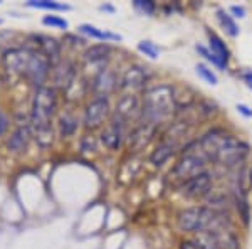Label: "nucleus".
<instances>
[{
  "label": "nucleus",
  "mask_w": 252,
  "mask_h": 249,
  "mask_svg": "<svg viewBox=\"0 0 252 249\" xmlns=\"http://www.w3.org/2000/svg\"><path fill=\"white\" fill-rule=\"evenodd\" d=\"M197 140L207 160L225 170H235L244 165L251 155V145L223 126H212Z\"/></svg>",
  "instance_id": "f257e3e1"
},
{
  "label": "nucleus",
  "mask_w": 252,
  "mask_h": 249,
  "mask_svg": "<svg viewBox=\"0 0 252 249\" xmlns=\"http://www.w3.org/2000/svg\"><path fill=\"white\" fill-rule=\"evenodd\" d=\"M177 227L185 234H202L222 229H234V222L227 212L215 211L209 206H192L177 214Z\"/></svg>",
  "instance_id": "f03ea898"
},
{
  "label": "nucleus",
  "mask_w": 252,
  "mask_h": 249,
  "mask_svg": "<svg viewBox=\"0 0 252 249\" xmlns=\"http://www.w3.org/2000/svg\"><path fill=\"white\" fill-rule=\"evenodd\" d=\"M177 113L172 84H155L145 89L141 98V120L145 123L160 126L172 120Z\"/></svg>",
  "instance_id": "7ed1b4c3"
},
{
  "label": "nucleus",
  "mask_w": 252,
  "mask_h": 249,
  "mask_svg": "<svg viewBox=\"0 0 252 249\" xmlns=\"http://www.w3.org/2000/svg\"><path fill=\"white\" fill-rule=\"evenodd\" d=\"M209 163L210 162L207 160V157L198 146V140H189L182 146L180 158L175 162L170 175H173V178H177L178 183H182L195 175L205 172Z\"/></svg>",
  "instance_id": "20e7f679"
},
{
  "label": "nucleus",
  "mask_w": 252,
  "mask_h": 249,
  "mask_svg": "<svg viewBox=\"0 0 252 249\" xmlns=\"http://www.w3.org/2000/svg\"><path fill=\"white\" fill-rule=\"evenodd\" d=\"M58 108V95L54 88L40 86L35 89L34 98H32V113L31 121L35 128H44L51 126V118Z\"/></svg>",
  "instance_id": "39448f33"
},
{
  "label": "nucleus",
  "mask_w": 252,
  "mask_h": 249,
  "mask_svg": "<svg viewBox=\"0 0 252 249\" xmlns=\"http://www.w3.org/2000/svg\"><path fill=\"white\" fill-rule=\"evenodd\" d=\"M178 190L187 199H193V201L205 199L214 190V174L205 170V172L195 175L189 180L178 183Z\"/></svg>",
  "instance_id": "423d86ee"
},
{
  "label": "nucleus",
  "mask_w": 252,
  "mask_h": 249,
  "mask_svg": "<svg viewBox=\"0 0 252 249\" xmlns=\"http://www.w3.org/2000/svg\"><path fill=\"white\" fill-rule=\"evenodd\" d=\"M111 120L118 121L121 125H128L131 121H140L141 120V100L133 93L123 95L118 100L111 113Z\"/></svg>",
  "instance_id": "0eeeda50"
},
{
  "label": "nucleus",
  "mask_w": 252,
  "mask_h": 249,
  "mask_svg": "<svg viewBox=\"0 0 252 249\" xmlns=\"http://www.w3.org/2000/svg\"><path fill=\"white\" fill-rule=\"evenodd\" d=\"M31 58V49L26 47H10L3 52L2 56V64L5 72L10 77H19L26 76L27 64H29Z\"/></svg>",
  "instance_id": "6e6552de"
},
{
  "label": "nucleus",
  "mask_w": 252,
  "mask_h": 249,
  "mask_svg": "<svg viewBox=\"0 0 252 249\" xmlns=\"http://www.w3.org/2000/svg\"><path fill=\"white\" fill-rule=\"evenodd\" d=\"M109 116V98L94 96L84 108L83 123L88 130H94L103 125V121Z\"/></svg>",
  "instance_id": "1a4fd4ad"
},
{
  "label": "nucleus",
  "mask_w": 252,
  "mask_h": 249,
  "mask_svg": "<svg viewBox=\"0 0 252 249\" xmlns=\"http://www.w3.org/2000/svg\"><path fill=\"white\" fill-rule=\"evenodd\" d=\"M51 66H52L51 61H49L39 49H31V58H29V64H27L26 77L32 84L40 88L44 81L47 79Z\"/></svg>",
  "instance_id": "9d476101"
},
{
  "label": "nucleus",
  "mask_w": 252,
  "mask_h": 249,
  "mask_svg": "<svg viewBox=\"0 0 252 249\" xmlns=\"http://www.w3.org/2000/svg\"><path fill=\"white\" fill-rule=\"evenodd\" d=\"M158 126L145 123V121H138V125L129 132L128 135V148L131 152H140L148 146L150 142L153 140V137L157 135Z\"/></svg>",
  "instance_id": "9b49d317"
},
{
  "label": "nucleus",
  "mask_w": 252,
  "mask_h": 249,
  "mask_svg": "<svg viewBox=\"0 0 252 249\" xmlns=\"http://www.w3.org/2000/svg\"><path fill=\"white\" fill-rule=\"evenodd\" d=\"M152 76L153 72L150 71V68L141 66V64L129 66L121 77V88L126 91H136V89L145 88V84L152 79Z\"/></svg>",
  "instance_id": "f8f14e48"
},
{
  "label": "nucleus",
  "mask_w": 252,
  "mask_h": 249,
  "mask_svg": "<svg viewBox=\"0 0 252 249\" xmlns=\"http://www.w3.org/2000/svg\"><path fill=\"white\" fill-rule=\"evenodd\" d=\"M91 83L96 96H109L118 88V76L111 68H104L93 77Z\"/></svg>",
  "instance_id": "ddd939ff"
},
{
  "label": "nucleus",
  "mask_w": 252,
  "mask_h": 249,
  "mask_svg": "<svg viewBox=\"0 0 252 249\" xmlns=\"http://www.w3.org/2000/svg\"><path fill=\"white\" fill-rule=\"evenodd\" d=\"M172 89H173V101L177 111L190 109L192 106H197L198 100H200V95L192 86H189V84H173Z\"/></svg>",
  "instance_id": "4468645a"
},
{
  "label": "nucleus",
  "mask_w": 252,
  "mask_h": 249,
  "mask_svg": "<svg viewBox=\"0 0 252 249\" xmlns=\"http://www.w3.org/2000/svg\"><path fill=\"white\" fill-rule=\"evenodd\" d=\"M125 125L118 123V121L109 118V123L104 126V130L101 132V143L106 146L111 152H116L125 140Z\"/></svg>",
  "instance_id": "2eb2a0df"
},
{
  "label": "nucleus",
  "mask_w": 252,
  "mask_h": 249,
  "mask_svg": "<svg viewBox=\"0 0 252 249\" xmlns=\"http://www.w3.org/2000/svg\"><path fill=\"white\" fill-rule=\"evenodd\" d=\"M109 54H111V47L108 44H94V46L88 47L86 52H84V63L88 66L96 69V74L101 71V69L108 68V61H109Z\"/></svg>",
  "instance_id": "dca6fc26"
},
{
  "label": "nucleus",
  "mask_w": 252,
  "mask_h": 249,
  "mask_svg": "<svg viewBox=\"0 0 252 249\" xmlns=\"http://www.w3.org/2000/svg\"><path fill=\"white\" fill-rule=\"evenodd\" d=\"M207 40H209L207 47L210 49V52H212L215 58L220 61L223 66L229 68L230 58H232V52H230L229 46L223 42V39L217 34V32H214V31L209 29V31H207Z\"/></svg>",
  "instance_id": "f3484780"
},
{
  "label": "nucleus",
  "mask_w": 252,
  "mask_h": 249,
  "mask_svg": "<svg viewBox=\"0 0 252 249\" xmlns=\"http://www.w3.org/2000/svg\"><path fill=\"white\" fill-rule=\"evenodd\" d=\"M78 79V68L72 61L61 63L54 72V83L61 89H69Z\"/></svg>",
  "instance_id": "a211bd4d"
},
{
  "label": "nucleus",
  "mask_w": 252,
  "mask_h": 249,
  "mask_svg": "<svg viewBox=\"0 0 252 249\" xmlns=\"http://www.w3.org/2000/svg\"><path fill=\"white\" fill-rule=\"evenodd\" d=\"M178 150L180 148H178L175 143H172V142L165 140V138H160V142L157 143L155 150H153L152 155H150V163H152L153 167H163L165 163L178 152Z\"/></svg>",
  "instance_id": "6ab92c4d"
},
{
  "label": "nucleus",
  "mask_w": 252,
  "mask_h": 249,
  "mask_svg": "<svg viewBox=\"0 0 252 249\" xmlns=\"http://www.w3.org/2000/svg\"><path fill=\"white\" fill-rule=\"evenodd\" d=\"M234 185L232 192H237L241 195H249L252 190V165L244 163V165L235 169V177H234Z\"/></svg>",
  "instance_id": "aec40b11"
},
{
  "label": "nucleus",
  "mask_w": 252,
  "mask_h": 249,
  "mask_svg": "<svg viewBox=\"0 0 252 249\" xmlns=\"http://www.w3.org/2000/svg\"><path fill=\"white\" fill-rule=\"evenodd\" d=\"M35 40L39 44V51L51 61L52 66H56L61 61V44L49 36H35Z\"/></svg>",
  "instance_id": "412c9836"
},
{
  "label": "nucleus",
  "mask_w": 252,
  "mask_h": 249,
  "mask_svg": "<svg viewBox=\"0 0 252 249\" xmlns=\"http://www.w3.org/2000/svg\"><path fill=\"white\" fill-rule=\"evenodd\" d=\"M219 249H241V239L234 229H222L212 232Z\"/></svg>",
  "instance_id": "4be33fe9"
},
{
  "label": "nucleus",
  "mask_w": 252,
  "mask_h": 249,
  "mask_svg": "<svg viewBox=\"0 0 252 249\" xmlns=\"http://www.w3.org/2000/svg\"><path fill=\"white\" fill-rule=\"evenodd\" d=\"M215 19H217V24L220 26V29L225 32L229 37H237V36L241 34L239 24L235 22V19L225 9H217V10H215Z\"/></svg>",
  "instance_id": "5701e85b"
},
{
  "label": "nucleus",
  "mask_w": 252,
  "mask_h": 249,
  "mask_svg": "<svg viewBox=\"0 0 252 249\" xmlns=\"http://www.w3.org/2000/svg\"><path fill=\"white\" fill-rule=\"evenodd\" d=\"M31 140V128L29 126H19L14 133H12L10 140H9V150L12 152H24L29 145Z\"/></svg>",
  "instance_id": "b1692460"
},
{
  "label": "nucleus",
  "mask_w": 252,
  "mask_h": 249,
  "mask_svg": "<svg viewBox=\"0 0 252 249\" xmlns=\"http://www.w3.org/2000/svg\"><path fill=\"white\" fill-rule=\"evenodd\" d=\"M78 31L81 32V34L88 36V37L97 39V40H104V42H108V40H121L120 34H113V32L97 29L96 26H91V24H83V26H79Z\"/></svg>",
  "instance_id": "393cba45"
},
{
  "label": "nucleus",
  "mask_w": 252,
  "mask_h": 249,
  "mask_svg": "<svg viewBox=\"0 0 252 249\" xmlns=\"http://www.w3.org/2000/svg\"><path fill=\"white\" fill-rule=\"evenodd\" d=\"M78 130V118L72 115L71 111H66L59 116V133L63 138L72 137Z\"/></svg>",
  "instance_id": "a878e982"
},
{
  "label": "nucleus",
  "mask_w": 252,
  "mask_h": 249,
  "mask_svg": "<svg viewBox=\"0 0 252 249\" xmlns=\"http://www.w3.org/2000/svg\"><path fill=\"white\" fill-rule=\"evenodd\" d=\"M195 72H197V76L200 77L202 81H205V83L210 84V86H217V84H219L217 74H215L212 66H209L207 63H197V64H195Z\"/></svg>",
  "instance_id": "bb28decb"
},
{
  "label": "nucleus",
  "mask_w": 252,
  "mask_h": 249,
  "mask_svg": "<svg viewBox=\"0 0 252 249\" xmlns=\"http://www.w3.org/2000/svg\"><path fill=\"white\" fill-rule=\"evenodd\" d=\"M195 51H197V54H198V56H202V58H204V59L207 61V64H209V66L217 68L219 71H225V69H227V68L220 63V61H219V59L212 54V52H210V49L207 47V46H204V44H195Z\"/></svg>",
  "instance_id": "cd10ccee"
},
{
  "label": "nucleus",
  "mask_w": 252,
  "mask_h": 249,
  "mask_svg": "<svg viewBox=\"0 0 252 249\" xmlns=\"http://www.w3.org/2000/svg\"><path fill=\"white\" fill-rule=\"evenodd\" d=\"M197 111L200 113L204 118H214L219 113V106L215 101L212 100H207V98H200L197 103Z\"/></svg>",
  "instance_id": "c85d7f7f"
},
{
  "label": "nucleus",
  "mask_w": 252,
  "mask_h": 249,
  "mask_svg": "<svg viewBox=\"0 0 252 249\" xmlns=\"http://www.w3.org/2000/svg\"><path fill=\"white\" fill-rule=\"evenodd\" d=\"M138 51L143 52L145 56H148L150 59H158L161 52L160 47H158L155 42H152V40H141V42L138 44Z\"/></svg>",
  "instance_id": "c756f323"
},
{
  "label": "nucleus",
  "mask_w": 252,
  "mask_h": 249,
  "mask_svg": "<svg viewBox=\"0 0 252 249\" xmlns=\"http://www.w3.org/2000/svg\"><path fill=\"white\" fill-rule=\"evenodd\" d=\"M27 5L37 7V9H46V10H69V5L59 2H49V0H37V2H29Z\"/></svg>",
  "instance_id": "7c9ffc66"
},
{
  "label": "nucleus",
  "mask_w": 252,
  "mask_h": 249,
  "mask_svg": "<svg viewBox=\"0 0 252 249\" xmlns=\"http://www.w3.org/2000/svg\"><path fill=\"white\" fill-rule=\"evenodd\" d=\"M133 5H135L136 10H140L145 15H153L157 12V3L152 2V0H135Z\"/></svg>",
  "instance_id": "2f4dec72"
},
{
  "label": "nucleus",
  "mask_w": 252,
  "mask_h": 249,
  "mask_svg": "<svg viewBox=\"0 0 252 249\" xmlns=\"http://www.w3.org/2000/svg\"><path fill=\"white\" fill-rule=\"evenodd\" d=\"M42 22L46 26H51V27H58V29H67L69 24L67 20H64L63 17H58V15H46L42 19Z\"/></svg>",
  "instance_id": "473e14b6"
},
{
  "label": "nucleus",
  "mask_w": 252,
  "mask_h": 249,
  "mask_svg": "<svg viewBox=\"0 0 252 249\" xmlns=\"http://www.w3.org/2000/svg\"><path fill=\"white\" fill-rule=\"evenodd\" d=\"M93 150H96V140L93 135H86V137H83V140H81V152H93Z\"/></svg>",
  "instance_id": "72a5a7b5"
},
{
  "label": "nucleus",
  "mask_w": 252,
  "mask_h": 249,
  "mask_svg": "<svg viewBox=\"0 0 252 249\" xmlns=\"http://www.w3.org/2000/svg\"><path fill=\"white\" fill-rule=\"evenodd\" d=\"M229 14L232 15L234 19H244L247 15V10L244 5H230L229 7Z\"/></svg>",
  "instance_id": "f704fd0d"
},
{
  "label": "nucleus",
  "mask_w": 252,
  "mask_h": 249,
  "mask_svg": "<svg viewBox=\"0 0 252 249\" xmlns=\"http://www.w3.org/2000/svg\"><path fill=\"white\" fill-rule=\"evenodd\" d=\"M235 109H237V113H241L244 118H252V108H249L247 105L237 103L235 105Z\"/></svg>",
  "instance_id": "c9c22d12"
},
{
  "label": "nucleus",
  "mask_w": 252,
  "mask_h": 249,
  "mask_svg": "<svg viewBox=\"0 0 252 249\" xmlns=\"http://www.w3.org/2000/svg\"><path fill=\"white\" fill-rule=\"evenodd\" d=\"M241 77H242L244 83L247 84V88L252 89V69H244L241 72Z\"/></svg>",
  "instance_id": "e433bc0d"
},
{
  "label": "nucleus",
  "mask_w": 252,
  "mask_h": 249,
  "mask_svg": "<svg viewBox=\"0 0 252 249\" xmlns=\"http://www.w3.org/2000/svg\"><path fill=\"white\" fill-rule=\"evenodd\" d=\"M180 249H200V248L195 244L193 239H184L180 243Z\"/></svg>",
  "instance_id": "4c0bfd02"
},
{
  "label": "nucleus",
  "mask_w": 252,
  "mask_h": 249,
  "mask_svg": "<svg viewBox=\"0 0 252 249\" xmlns=\"http://www.w3.org/2000/svg\"><path fill=\"white\" fill-rule=\"evenodd\" d=\"M5 128H7V118L3 113H0V135L5 132Z\"/></svg>",
  "instance_id": "58836bf2"
},
{
  "label": "nucleus",
  "mask_w": 252,
  "mask_h": 249,
  "mask_svg": "<svg viewBox=\"0 0 252 249\" xmlns=\"http://www.w3.org/2000/svg\"><path fill=\"white\" fill-rule=\"evenodd\" d=\"M0 24H2V20H0Z\"/></svg>",
  "instance_id": "ea45409f"
}]
</instances>
